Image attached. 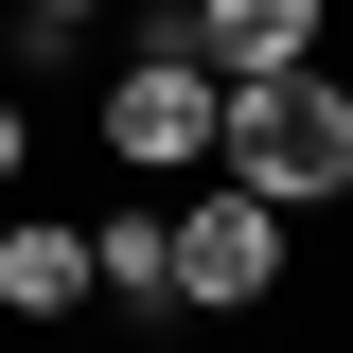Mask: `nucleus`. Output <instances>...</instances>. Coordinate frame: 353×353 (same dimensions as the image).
I'll return each instance as SVG.
<instances>
[{"label":"nucleus","instance_id":"f257e3e1","mask_svg":"<svg viewBox=\"0 0 353 353\" xmlns=\"http://www.w3.org/2000/svg\"><path fill=\"white\" fill-rule=\"evenodd\" d=\"M212 176H230V194H265V212L353 194V88H318V71L230 88V106H212Z\"/></svg>","mask_w":353,"mask_h":353},{"label":"nucleus","instance_id":"f03ea898","mask_svg":"<svg viewBox=\"0 0 353 353\" xmlns=\"http://www.w3.org/2000/svg\"><path fill=\"white\" fill-rule=\"evenodd\" d=\"M212 106H230L212 53H194V36H141L124 71H106V159H124V176H194V159H212Z\"/></svg>","mask_w":353,"mask_h":353},{"label":"nucleus","instance_id":"7ed1b4c3","mask_svg":"<svg viewBox=\"0 0 353 353\" xmlns=\"http://www.w3.org/2000/svg\"><path fill=\"white\" fill-rule=\"evenodd\" d=\"M265 283H283V212H265V194H194V212H176V318H248Z\"/></svg>","mask_w":353,"mask_h":353},{"label":"nucleus","instance_id":"20e7f679","mask_svg":"<svg viewBox=\"0 0 353 353\" xmlns=\"http://www.w3.org/2000/svg\"><path fill=\"white\" fill-rule=\"evenodd\" d=\"M176 36L212 53V88H265V71H318V0H194Z\"/></svg>","mask_w":353,"mask_h":353},{"label":"nucleus","instance_id":"39448f33","mask_svg":"<svg viewBox=\"0 0 353 353\" xmlns=\"http://www.w3.org/2000/svg\"><path fill=\"white\" fill-rule=\"evenodd\" d=\"M88 301L176 318V212H106V230H88Z\"/></svg>","mask_w":353,"mask_h":353},{"label":"nucleus","instance_id":"423d86ee","mask_svg":"<svg viewBox=\"0 0 353 353\" xmlns=\"http://www.w3.org/2000/svg\"><path fill=\"white\" fill-rule=\"evenodd\" d=\"M71 301H88V230L18 212V230H0V318H71Z\"/></svg>","mask_w":353,"mask_h":353},{"label":"nucleus","instance_id":"0eeeda50","mask_svg":"<svg viewBox=\"0 0 353 353\" xmlns=\"http://www.w3.org/2000/svg\"><path fill=\"white\" fill-rule=\"evenodd\" d=\"M18 18H36V36H71V18H106V0H18Z\"/></svg>","mask_w":353,"mask_h":353},{"label":"nucleus","instance_id":"6e6552de","mask_svg":"<svg viewBox=\"0 0 353 353\" xmlns=\"http://www.w3.org/2000/svg\"><path fill=\"white\" fill-rule=\"evenodd\" d=\"M18 159H36V124H18V106H0V176H18Z\"/></svg>","mask_w":353,"mask_h":353},{"label":"nucleus","instance_id":"1a4fd4ad","mask_svg":"<svg viewBox=\"0 0 353 353\" xmlns=\"http://www.w3.org/2000/svg\"><path fill=\"white\" fill-rule=\"evenodd\" d=\"M176 18H194V0H176Z\"/></svg>","mask_w":353,"mask_h":353}]
</instances>
